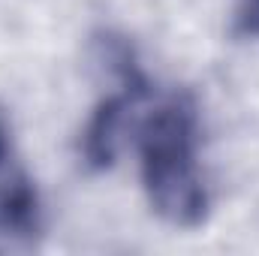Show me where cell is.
Segmentation results:
<instances>
[{
    "mask_svg": "<svg viewBox=\"0 0 259 256\" xmlns=\"http://www.w3.org/2000/svg\"><path fill=\"white\" fill-rule=\"evenodd\" d=\"M42 229L39 193L24 169L6 112L0 109V235L36 238Z\"/></svg>",
    "mask_w": 259,
    "mask_h": 256,
    "instance_id": "3",
    "label": "cell"
},
{
    "mask_svg": "<svg viewBox=\"0 0 259 256\" xmlns=\"http://www.w3.org/2000/svg\"><path fill=\"white\" fill-rule=\"evenodd\" d=\"M235 30L241 36L259 39V0H238V6H235Z\"/></svg>",
    "mask_w": 259,
    "mask_h": 256,
    "instance_id": "4",
    "label": "cell"
},
{
    "mask_svg": "<svg viewBox=\"0 0 259 256\" xmlns=\"http://www.w3.org/2000/svg\"><path fill=\"white\" fill-rule=\"evenodd\" d=\"M106 46H109L106 61L118 72V91L100 100V106L91 112L84 133H81V157L91 169H109L118 160L127 130L136 127L133 112L148 97V78L133 61L130 46L121 39H109Z\"/></svg>",
    "mask_w": 259,
    "mask_h": 256,
    "instance_id": "2",
    "label": "cell"
},
{
    "mask_svg": "<svg viewBox=\"0 0 259 256\" xmlns=\"http://www.w3.org/2000/svg\"><path fill=\"white\" fill-rule=\"evenodd\" d=\"M139 169L151 211L175 226L205 223L211 196L199 166V115L190 94H172L157 103L139 124Z\"/></svg>",
    "mask_w": 259,
    "mask_h": 256,
    "instance_id": "1",
    "label": "cell"
}]
</instances>
